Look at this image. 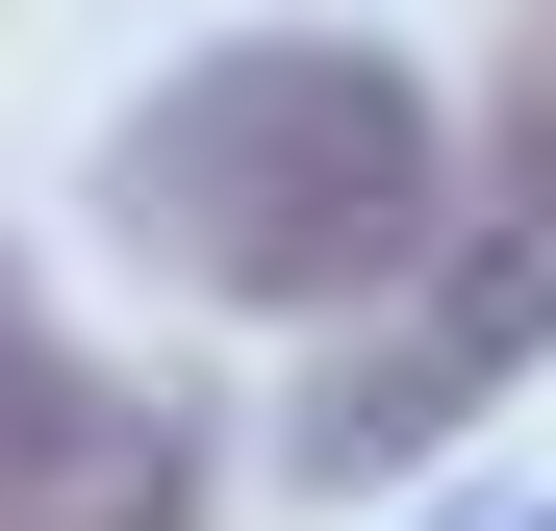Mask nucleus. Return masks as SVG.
<instances>
[{
	"label": "nucleus",
	"instance_id": "1",
	"mask_svg": "<svg viewBox=\"0 0 556 531\" xmlns=\"http://www.w3.org/2000/svg\"><path fill=\"white\" fill-rule=\"evenodd\" d=\"M102 228L152 253L177 304L354 329V304H405L430 228H455V102L380 26H228V51H177L152 102L102 127Z\"/></svg>",
	"mask_w": 556,
	"mask_h": 531
},
{
	"label": "nucleus",
	"instance_id": "3",
	"mask_svg": "<svg viewBox=\"0 0 556 531\" xmlns=\"http://www.w3.org/2000/svg\"><path fill=\"white\" fill-rule=\"evenodd\" d=\"M0 531H203V430L152 380H102L26 304V253H0Z\"/></svg>",
	"mask_w": 556,
	"mask_h": 531
},
{
	"label": "nucleus",
	"instance_id": "2",
	"mask_svg": "<svg viewBox=\"0 0 556 531\" xmlns=\"http://www.w3.org/2000/svg\"><path fill=\"white\" fill-rule=\"evenodd\" d=\"M531 354H556V26L506 51V102L455 127V228H430L405 329H354L278 456H304V481H405V456H455V430L531 380Z\"/></svg>",
	"mask_w": 556,
	"mask_h": 531
},
{
	"label": "nucleus",
	"instance_id": "4",
	"mask_svg": "<svg viewBox=\"0 0 556 531\" xmlns=\"http://www.w3.org/2000/svg\"><path fill=\"white\" fill-rule=\"evenodd\" d=\"M455 531H556V481H506V506H455Z\"/></svg>",
	"mask_w": 556,
	"mask_h": 531
}]
</instances>
